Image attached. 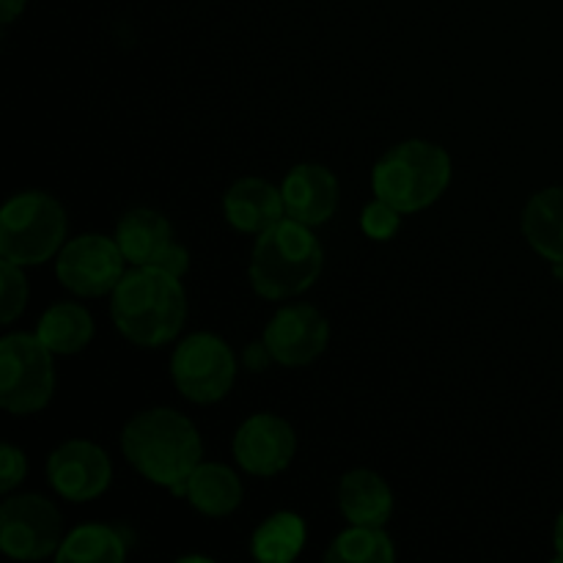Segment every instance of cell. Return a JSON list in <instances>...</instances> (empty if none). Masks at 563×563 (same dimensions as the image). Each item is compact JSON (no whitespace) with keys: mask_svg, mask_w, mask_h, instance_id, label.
<instances>
[{"mask_svg":"<svg viewBox=\"0 0 563 563\" xmlns=\"http://www.w3.org/2000/svg\"><path fill=\"white\" fill-rule=\"evenodd\" d=\"M126 462L148 482L185 495L187 478L201 465L203 443L196 423L168 407L137 412L121 432Z\"/></svg>","mask_w":563,"mask_h":563,"instance_id":"6da1fadb","label":"cell"},{"mask_svg":"<svg viewBox=\"0 0 563 563\" xmlns=\"http://www.w3.org/2000/svg\"><path fill=\"white\" fill-rule=\"evenodd\" d=\"M115 328L137 346H165L179 335L187 317L181 280L159 267H132L110 300Z\"/></svg>","mask_w":563,"mask_h":563,"instance_id":"7a4b0ae2","label":"cell"},{"mask_svg":"<svg viewBox=\"0 0 563 563\" xmlns=\"http://www.w3.org/2000/svg\"><path fill=\"white\" fill-rule=\"evenodd\" d=\"M324 253L311 225L284 218L258 234L251 256V284L264 300H289L317 284Z\"/></svg>","mask_w":563,"mask_h":563,"instance_id":"3957f363","label":"cell"},{"mask_svg":"<svg viewBox=\"0 0 563 563\" xmlns=\"http://www.w3.org/2000/svg\"><path fill=\"white\" fill-rule=\"evenodd\" d=\"M451 181V157L429 141H405L374 165V196L401 214L432 207Z\"/></svg>","mask_w":563,"mask_h":563,"instance_id":"277c9868","label":"cell"},{"mask_svg":"<svg viewBox=\"0 0 563 563\" xmlns=\"http://www.w3.org/2000/svg\"><path fill=\"white\" fill-rule=\"evenodd\" d=\"M66 245V212L58 198L27 190L9 198L0 212V256L20 267L58 256Z\"/></svg>","mask_w":563,"mask_h":563,"instance_id":"5b68a950","label":"cell"},{"mask_svg":"<svg viewBox=\"0 0 563 563\" xmlns=\"http://www.w3.org/2000/svg\"><path fill=\"white\" fill-rule=\"evenodd\" d=\"M53 352L36 333H11L0 341V405L11 416H33L53 399Z\"/></svg>","mask_w":563,"mask_h":563,"instance_id":"8992f818","label":"cell"},{"mask_svg":"<svg viewBox=\"0 0 563 563\" xmlns=\"http://www.w3.org/2000/svg\"><path fill=\"white\" fill-rule=\"evenodd\" d=\"M170 377L185 399L214 405L234 388L236 357L220 335L196 333L176 346L170 357Z\"/></svg>","mask_w":563,"mask_h":563,"instance_id":"52a82bcc","label":"cell"},{"mask_svg":"<svg viewBox=\"0 0 563 563\" xmlns=\"http://www.w3.org/2000/svg\"><path fill=\"white\" fill-rule=\"evenodd\" d=\"M64 542L60 515L36 493L11 495L0 506V548L9 559L42 561Z\"/></svg>","mask_w":563,"mask_h":563,"instance_id":"ba28073f","label":"cell"},{"mask_svg":"<svg viewBox=\"0 0 563 563\" xmlns=\"http://www.w3.org/2000/svg\"><path fill=\"white\" fill-rule=\"evenodd\" d=\"M124 253L119 242L102 234H82L66 242L58 251L60 286L80 297H102L119 286L124 278Z\"/></svg>","mask_w":563,"mask_h":563,"instance_id":"9c48e42d","label":"cell"},{"mask_svg":"<svg viewBox=\"0 0 563 563\" xmlns=\"http://www.w3.org/2000/svg\"><path fill=\"white\" fill-rule=\"evenodd\" d=\"M47 476L55 493L71 504L99 498L113 482L110 456L88 440H66L49 454Z\"/></svg>","mask_w":563,"mask_h":563,"instance_id":"30bf717a","label":"cell"},{"mask_svg":"<svg viewBox=\"0 0 563 563\" xmlns=\"http://www.w3.org/2000/svg\"><path fill=\"white\" fill-rule=\"evenodd\" d=\"M330 341V322L313 306H286L264 330V346L280 366H308L324 352Z\"/></svg>","mask_w":563,"mask_h":563,"instance_id":"8fae6325","label":"cell"},{"mask_svg":"<svg viewBox=\"0 0 563 563\" xmlns=\"http://www.w3.org/2000/svg\"><path fill=\"white\" fill-rule=\"evenodd\" d=\"M295 451V429L273 412L251 416L234 434V460L251 476H278L291 465Z\"/></svg>","mask_w":563,"mask_h":563,"instance_id":"7c38bea8","label":"cell"},{"mask_svg":"<svg viewBox=\"0 0 563 563\" xmlns=\"http://www.w3.org/2000/svg\"><path fill=\"white\" fill-rule=\"evenodd\" d=\"M286 218L300 220L306 225H322L339 209V179L324 165L302 163L286 174L284 185Z\"/></svg>","mask_w":563,"mask_h":563,"instance_id":"4fadbf2b","label":"cell"},{"mask_svg":"<svg viewBox=\"0 0 563 563\" xmlns=\"http://www.w3.org/2000/svg\"><path fill=\"white\" fill-rule=\"evenodd\" d=\"M223 209L236 231L256 236L286 218L284 192L256 176L234 181L225 192Z\"/></svg>","mask_w":563,"mask_h":563,"instance_id":"5bb4252c","label":"cell"},{"mask_svg":"<svg viewBox=\"0 0 563 563\" xmlns=\"http://www.w3.org/2000/svg\"><path fill=\"white\" fill-rule=\"evenodd\" d=\"M115 242L132 267H159L176 245L170 223L154 209L126 212L115 229Z\"/></svg>","mask_w":563,"mask_h":563,"instance_id":"9a60e30c","label":"cell"},{"mask_svg":"<svg viewBox=\"0 0 563 563\" xmlns=\"http://www.w3.org/2000/svg\"><path fill=\"white\" fill-rule=\"evenodd\" d=\"M341 515L350 526L383 528L394 515V493L374 471H350L339 484Z\"/></svg>","mask_w":563,"mask_h":563,"instance_id":"2e32d148","label":"cell"},{"mask_svg":"<svg viewBox=\"0 0 563 563\" xmlns=\"http://www.w3.org/2000/svg\"><path fill=\"white\" fill-rule=\"evenodd\" d=\"M522 234L539 256L563 267V187L539 190L528 201L522 212Z\"/></svg>","mask_w":563,"mask_h":563,"instance_id":"e0dca14e","label":"cell"},{"mask_svg":"<svg viewBox=\"0 0 563 563\" xmlns=\"http://www.w3.org/2000/svg\"><path fill=\"white\" fill-rule=\"evenodd\" d=\"M36 335L53 355H75L93 339V319L80 302H55L42 313Z\"/></svg>","mask_w":563,"mask_h":563,"instance_id":"ac0fdd59","label":"cell"},{"mask_svg":"<svg viewBox=\"0 0 563 563\" xmlns=\"http://www.w3.org/2000/svg\"><path fill=\"white\" fill-rule=\"evenodd\" d=\"M185 498L201 515L225 517L242 504V482L231 467L207 462V465H198L187 478Z\"/></svg>","mask_w":563,"mask_h":563,"instance_id":"d6986e66","label":"cell"},{"mask_svg":"<svg viewBox=\"0 0 563 563\" xmlns=\"http://www.w3.org/2000/svg\"><path fill=\"white\" fill-rule=\"evenodd\" d=\"M306 544V522L291 511H278L256 528L251 539L253 559L264 563H289Z\"/></svg>","mask_w":563,"mask_h":563,"instance_id":"ffe728a7","label":"cell"},{"mask_svg":"<svg viewBox=\"0 0 563 563\" xmlns=\"http://www.w3.org/2000/svg\"><path fill=\"white\" fill-rule=\"evenodd\" d=\"M58 563H121L126 559V542L110 526H80L60 542Z\"/></svg>","mask_w":563,"mask_h":563,"instance_id":"44dd1931","label":"cell"},{"mask_svg":"<svg viewBox=\"0 0 563 563\" xmlns=\"http://www.w3.org/2000/svg\"><path fill=\"white\" fill-rule=\"evenodd\" d=\"M396 548L388 533L377 526H352L339 533L333 548L324 553L328 563H390Z\"/></svg>","mask_w":563,"mask_h":563,"instance_id":"7402d4cb","label":"cell"},{"mask_svg":"<svg viewBox=\"0 0 563 563\" xmlns=\"http://www.w3.org/2000/svg\"><path fill=\"white\" fill-rule=\"evenodd\" d=\"M27 306V280L20 264H0V322L11 324Z\"/></svg>","mask_w":563,"mask_h":563,"instance_id":"603a6c76","label":"cell"},{"mask_svg":"<svg viewBox=\"0 0 563 563\" xmlns=\"http://www.w3.org/2000/svg\"><path fill=\"white\" fill-rule=\"evenodd\" d=\"M399 223H401L399 209H394L390 203H385L383 198L377 196H374L372 203H366V209H363L361 214L363 234H366L368 240H377V242L390 240V236L399 231Z\"/></svg>","mask_w":563,"mask_h":563,"instance_id":"cb8c5ba5","label":"cell"},{"mask_svg":"<svg viewBox=\"0 0 563 563\" xmlns=\"http://www.w3.org/2000/svg\"><path fill=\"white\" fill-rule=\"evenodd\" d=\"M25 473H27V460L16 445L5 443L0 449V489L5 495L11 493L14 487H20L25 482Z\"/></svg>","mask_w":563,"mask_h":563,"instance_id":"d4e9b609","label":"cell"},{"mask_svg":"<svg viewBox=\"0 0 563 563\" xmlns=\"http://www.w3.org/2000/svg\"><path fill=\"white\" fill-rule=\"evenodd\" d=\"M25 3L27 0H0V22H3V25L14 22L16 16L25 11Z\"/></svg>","mask_w":563,"mask_h":563,"instance_id":"484cf974","label":"cell"},{"mask_svg":"<svg viewBox=\"0 0 563 563\" xmlns=\"http://www.w3.org/2000/svg\"><path fill=\"white\" fill-rule=\"evenodd\" d=\"M553 542H555V553H559V561H563V511L559 515V522H555Z\"/></svg>","mask_w":563,"mask_h":563,"instance_id":"4316f807","label":"cell"}]
</instances>
